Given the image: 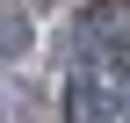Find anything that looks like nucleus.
<instances>
[{"instance_id": "obj_1", "label": "nucleus", "mask_w": 130, "mask_h": 123, "mask_svg": "<svg viewBox=\"0 0 130 123\" xmlns=\"http://www.w3.org/2000/svg\"><path fill=\"white\" fill-rule=\"evenodd\" d=\"M22 43H29V22L7 7V0H0V51H22Z\"/></svg>"}]
</instances>
